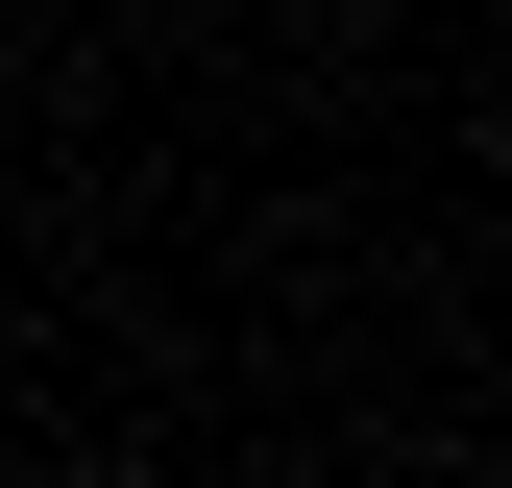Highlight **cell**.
I'll list each match as a JSON object with an SVG mask.
<instances>
[{"label":"cell","mask_w":512,"mask_h":488,"mask_svg":"<svg viewBox=\"0 0 512 488\" xmlns=\"http://www.w3.org/2000/svg\"><path fill=\"white\" fill-rule=\"evenodd\" d=\"M342 25H415V0H342Z\"/></svg>","instance_id":"cell-1"},{"label":"cell","mask_w":512,"mask_h":488,"mask_svg":"<svg viewBox=\"0 0 512 488\" xmlns=\"http://www.w3.org/2000/svg\"><path fill=\"white\" fill-rule=\"evenodd\" d=\"M342 488H415V464H342Z\"/></svg>","instance_id":"cell-2"}]
</instances>
